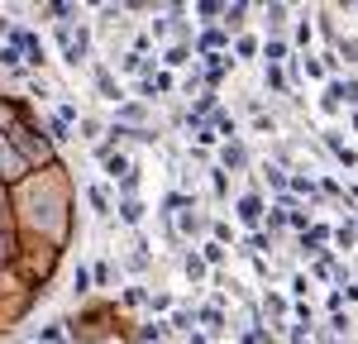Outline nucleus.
<instances>
[{"label": "nucleus", "mask_w": 358, "mask_h": 344, "mask_svg": "<svg viewBox=\"0 0 358 344\" xmlns=\"http://www.w3.org/2000/svg\"><path fill=\"white\" fill-rule=\"evenodd\" d=\"M0 62L5 67H20V48H0Z\"/></svg>", "instance_id": "nucleus-3"}, {"label": "nucleus", "mask_w": 358, "mask_h": 344, "mask_svg": "<svg viewBox=\"0 0 358 344\" xmlns=\"http://www.w3.org/2000/svg\"><path fill=\"white\" fill-rule=\"evenodd\" d=\"M138 215H143V206H138V201H124V220H129V225H138Z\"/></svg>", "instance_id": "nucleus-2"}, {"label": "nucleus", "mask_w": 358, "mask_h": 344, "mask_svg": "<svg viewBox=\"0 0 358 344\" xmlns=\"http://www.w3.org/2000/svg\"><path fill=\"white\" fill-rule=\"evenodd\" d=\"M239 215H244L248 225H253V220H258V215H263V201H258V196H248L244 206H239Z\"/></svg>", "instance_id": "nucleus-1"}]
</instances>
